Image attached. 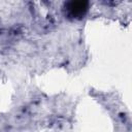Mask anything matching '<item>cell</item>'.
<instances>
[{
    "label": "cell",
    "instance_id": "6da1fadb",
    "mask_svg": "<svg viewBox=\"0 0 132 132\" xmlns=\"http://www.w3.org/2000/svg\"><path fill=\"white\" fill-rule=\"evenodd\" d=\"M69 13L71 16H79L84 15L87 8H88V2L85 1H75V2H70L67 6Z\"/></svg>",
    "mask_w": 132,
    "mask_h": 132
}]
</instances>
